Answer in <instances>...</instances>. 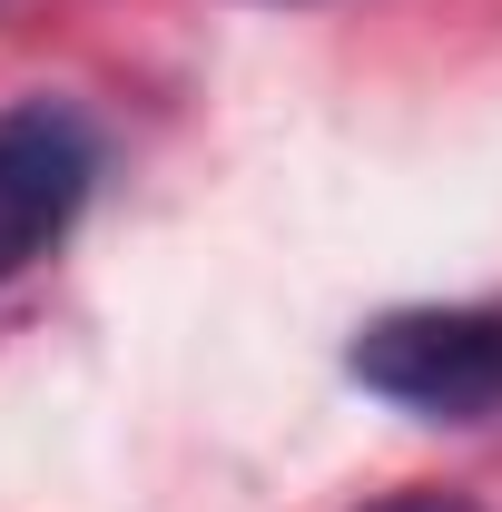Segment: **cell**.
I'll use <instances>...</instances> for the list:
<instances>
[{
  "instance_id": "7a4b0ae2",
  "label": "cell",
  "mask_w": 502,
  "mask_h": 512,
  "mask_svg": "<svg viewBox=\"0 0 502 512\" xmlns=\"http://www.w3.org/2000/svg\"><path fill=\"white\" fill-rule=\"evenodd\" d=\"M99 188V128L69 99H10L0 109V286L60 247Z\"/></svg>"
},
{
  "instance_id": "3957f363",
  "label": "cell",
  "mask_w": 502,
  "mask_h": 512,
  "mask_svg": "<svg viewBox=\"0 0 502 512\" xmlns=\"http://www.w3.org/2000/svg\"><path fill=\"white\" fill-rule=\"evenodd\" d=\"M375 512H473L463 493H443V483H414V493H384Z\"/></svg>"
},
{
  "instance_id": "6da1fadb",
  "label": "cell",
  "mask_w": 502,
  "mask_h": 512,
  "mask_svg": "<svg viewBox=\"0 0 502 512\" xmlns=\"http://www.w3.org/2000/svg\"><path fill=\"white\" fill-rule=\"evenodd\" d=\"M345 375L424 424H483L502 414V306H394L345 345Z\"/></svg>"
}]
</instances>
